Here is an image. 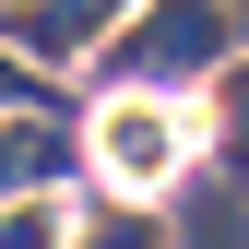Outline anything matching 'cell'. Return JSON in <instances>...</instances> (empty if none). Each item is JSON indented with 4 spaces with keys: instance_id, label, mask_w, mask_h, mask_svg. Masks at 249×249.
Returning a JSON list of instances; mask_svg holds the SVG:
<instances>
[{
    "instance_id": "obj_8",
    "label": "cell",
    "mask_w": 249,
    "mask_h": 249,
    "mask_svg": "<svg viewBox=\"0 0 249 249\" xmlns=\"http://www.w3.org/2000/svg\"><path fill=\"white\" fill-rule=\"evenodd\" d=\"M0 107H12V119H71L59 71H36V59H12V48H0Z\"/></svg>"
},
{
    "instance_id": "obj_7",
    "label": "cell",
    "mask_w": 249,
    "mask_h": 249,
    "mask_svg": "<svg viewBox=\"0 0 249 249\" xmlns=\"http://www.w3.org/2000/svg\"><path fill=\"white\" fill-rule=\"evenodd\" d=\"M59 237H71V202L59 190H12L0 202V249H59Z\"/></svg>"
},
{
    "instance_id": "obj_1",
    "label": "cell",
    "mask_w": 249,
    "mask_h": 249,
    "mask_svg": "<svg viewBox=\"0 0 249 249\" xmlns=\"http://www.w3.org/2000/svg\"><path fill=\"white\" fill-rule=\"evenodd\" d=\"M190 154H202V95H178V83H107L83 107V131H71V166L95 190H119V202L178 190Z\"/></svg>"
},
{
    "instance_id": "obj_6",
    "label": "cell",
    "mask_w": 249,
    "mask_h": 249,
    "mask_svg": "<svg viewBox=\"0 0 249 249\" xmlns=\"http://www.w3.org/2000/svg\"><path fill=\"white\" fill-rule=\"evenodd\" d=\"M59 249H166V213L95 190V202H71V237H59Z\"/></svg>"
},
{
    "instance_id": "obj_2",
    "label": "cell",
    "mask_w": 249,
    "mask_h": 249,
    "mask_svg": "<svg viewBox=\"0 0 249 249\" xmlns=\"http://www.w3.org/2000/svg\"><path fill=\"white\" fill-rule=\"evenodd\" d=\"M226 48H237L226 0H131L119 36L83 59V71H95V83H202Z\"/></svg>"
},
{
    "instance_id": "obj_5",
    "label": "cell",
    "mask_w": 249,
    "mask_h": 249,
    "mask_svg": "<svg viewBox=\"0 0 249 249\" xmlns=\"http://www.w3.org/2000/svg\"><path fill=\"white\" fill-rule=\"evenodd\" d=\"M59 166H71V119H12V107H0V202H12V190H48Z\"/></svg>"
},
{
    "instance_id": "obj_3",
    "label": "cell",
    "mask_w": 249,
    "mask_h": 249,
    "mask_svg": "<svg viewBox=\"0 0 249 249\" xmlns=\"http://www.w3.org/2000/svg\"><path fill=\"white\" fill-rule=\"evenodd\" d=\"M119 12L131 0H0V48L36 59V71H71V59H95L119 36Z\"/></svg>"
},
{
    "instance_id": "obj_4",
    "label": "cell",
    "mask_w": 249,
    "mask_h": 249,
    "mask_svg": "<svg viewBox=\"0 0 249 249\" xmlns=\"http://www.w3.org/2000/svg\"><path fill=\"white\" fill-rule=\"evenodd\" d=\"M202 154L249 178V48H226V59L202 71Z\"/></svg>"
}]
</instances>
